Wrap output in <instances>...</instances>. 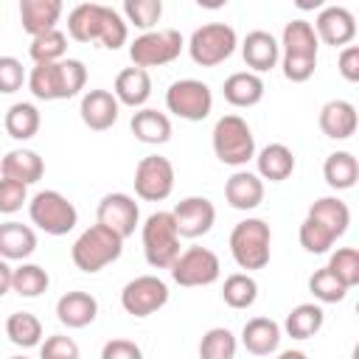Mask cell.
I'll return each mask as SVG.
<instances>
[{"instance_id":"36","label":"cell","mask_w":359,"mask_h":359,"mask_svg":"<svg viewBox=\"0 0 359 359\" xmlns=\"http://www.w3.org/2000/svg\"><path fill=\"white\" fill-rule=\"evenodd\" d=\"M28 56L34 59V65H53V62L67 59V34L53 28L39 36H31Z\"/></svg>"},{"instance_id":"44","label":"cell","mask_w":359,"mask_h":359,"mask_svg":"<svg viewBox=\"0 0 359 359\" xmlns=\"http://www.w3.org/2000/svg\"><path fill=\"white\" fill-rule=\"evenodd\" d=\"M39 359H81V351L73 337L50 334L39 342Z\"/></svg>"},{"instance_id":"10","label":"cell","mask_w":359,"mask_h":359,"mask_svg":"<svg viewBox=\"0 0 359 359\" xmlns=\"http://www.w3.org/2000/svg\"><path fill=\"white\" fill-rule=\"evenodd\" d=\"M182 48H185V39L177 28H154L135 36V42L129 45V59H132V67L149 70V67L174 62L182 53Z\"/></svg>"},{"instance_id":"7","label":"cell","mask_w":359,"mask_h":359,"mask_svg":"<svg viewBox=\"0 0 359 359\" xmlns=\"http://www.w3.org/2000/svg\"><path fill=\"white\" fill-rule=\"evenodd\" d=\"M230 255L247 272L264 269L269 264V255H272V230H269V224L264 219L238 222L230 233Z\"/></svg>"},{"instance_id":"6","label":"cell","mask_w":359,"mask_h":359,"mask_svg":"<svg viewBox=\"0 0 359 359\" xmlns=\"http://www.w3.org/2000/svg\"><path fill=\"white\" fill-rule=\"evenodd\" d=\"M140 241H143V255L146 264L154 269H168L177 255L182 252L180 247V233L174 224L171 210H157L140 224Z\"/></svg>"},{"instance_id":"2","label":"cell","mask_w":359,"mask_h":359,"mask_svg":"<svg viewBox=\"0 0 359 359\" xmlns=\"http://www.w3.org/2000/svg\"><path fill=\"white\" fill-rule=\"evenodd\" d=\"M278 45H280L283 76L292 84L309 81L317 70V50H320V42H317V34H314L311 22L303 20V17L289 20L283 25V36H280Z\"/></svg>"},{"instance_id":"43","label":"cell","mask_w":359,"mask_h":359,"mask_svg":"<svg viewBox=\"0 0 359 359\" xmlns=\"http://www.w3.org/2000/svg\"><path fill=\"white\" fill-rule=\"evenodd\" d=\"M297 238H300V247L306 250V252H311V255H323V252H331V247H334V236L323 227V224H317L314 219H303V224H300V233H297Z\"/></svg>"},{"instance_id":"13","label":"cell","mask_w":359,"mask_h":359,"mask_svg":"<svg viewBox=\"0 0 359 359\" xmlns=\"http://www.w3.org/2000/svg\"><path fill=\"white\" fill-rule=\"evenodd\" d=\"M168 303V286L157 275H137L121 289V306L132 317H151Z\"/></svg>"},{"instance_id":"30","label":"cell","mask_w":359,"mask_h":359,"mask_svg":"<svg viewBox=\"0 0 359 359\" xmlns=\"http://www.w3.org/2000/svg\"><path fill=\"white\" fill-rule=\"evenodd\" d=\"M255 174L269 182H283L294 171V154L286 143H269L255 154Z\"/></svg>"},{"instance_id":"9","label":"cell","mask_w":359,"mask_h":359,"mask_svg":"<svg viewBox=\"0 0 359 359\" xmlns=\"http://www.w3.org/2000/svg\"><path fill=\"white\" fill-rule=\"evenodd\" d=\"M238 36L227 22H205L188 39V53L199 67H216L233 56Z\"/></svg>"},{"instance_id":"20","label":"cell","mask_w":359,"mask_h":359,"mask_svg":"<svg viewBox=\"0 0 359 359\" xmlns=\"http://www.w3.org/2000/svg\"><path fill=\"white\" fill-rule=\"evenodd\" d=\"M320 132L331 140H348L353 132H356V107L345 98H334V101H325L323 109H320Z\"/></svg>"},{"instance_id":"1","label":"cell","mask_w":359,"mask_h":359,"mask_svg":"<svg viewBox=\"0 0 359 359\" xmlns=\"http://www.w3.org/2000/svg\"><path fill=\"white\" fill-rule=\"evenodd\" d=\"M67 34L76 42H98L107 50H118L121 45H126L129 25L112 6L79 3L67 14Z\"/></svg>"},{"instance_id":"25","label":"cell","mask_w":359,"mask_h":359,"mask_svg":"<svg viewBox=\"0 0 359 359\" xmlns=\"http://www.w3.org/2000/svg\"><path fill=\"white\" fill-rule=\"evenodd\" d=\"M65 6L62 0H20V22L22 31L31 36H39L45 31H53Z\"/></svg>"},{"instance_id":"24","label":"cell","mask_w":359,"mask_h":359,"mask_svg":"<svg viewBox=\"0 0 359 359\" xmlns=\"http://www.w3.org/2000/svg\"><path fill=\"white\" fill-rule=\"evenodd\" d=\"M45 174V163L34 149H11L8 154L0 157V177L22 182V185H34L39 182Z\"/></svg>"},{"instance_id":"3","label":"cell","mask_w":359,"mask_h":359,"mask_svg":"<svg viewBox=\"0 0 359 359\" xmlns=\"http://www.w3.org/2000/svg\"><path fill=\"white\" fill-rule=\"evenodd\" d=\"M28 90L36 101H65L84 90L87 67L81 59H62L53 65H34L28 73Z\"/></svg>"},{"instance_id":"26","label":"cell","mask_w":359,"mask_h":359,"mask_svg":"<svg viewBox=\"0 0 359 359\" xmlns=\"http://www.w3.org/2000/svg\"><path fill=\"white\" fill-rule=\"evenodd\" d=\"M264 79L250 73V70H238V73H230L222 84V93H224V101L230 107H238V109H250L255 104H261L264 98Z\"/></svg>"},{"instance_id":"31","label":"cell","mask_w":359,"mask_h":359,"mask_svg":"<svg viewBox=\"0 0 359 359\" xmlns=\"http://www.w3.org/2000/svg\"><path fill=\"white\" fill-rule=\"evenodd\" d=\"M306 216L314 219L317 224H323L334 238H342L351 224V210L339 196H320L317 202H311Z\"/></svg>"},{"instance_id":"40","label":"cell","mask_w":359,"mask_h":359,"mask_svg":"<svg viewBox=\"0 0 359 359\" xmlns=\"http://www.w3.org/2000/svg\"><path fill=\"white\" fill-rule=\"evenodd\" d=\"M121 17L126 20V25H135L146 34V31H154V25L160 22L163 3L160 0H126Z\"/></svg>"},{"instance_id":"38","label":"cell","mask_w":359,"mask_h":359,"mask_svg":"<svg viewBox=\"0 0 359 359\" xmlns=\"http://www.w3.org/2000/svg\"><path fill=\"white\" fill-rule=\"evenodd\" d=\"M50 286V275L45 266L39 264H28L22 261L20 266H14V275H11V292H17L20 297H39L45 294Z\"/></svg>"},{"instance_id":"22","label":"cell","mask_w":359,"mask_h":359,"mask_svg":"<svg viewBox=\"0 0 359 359\" xmlns=\"http://www.w3.org/2000/svg\"><path fill=\"white\" fill-rule=\"evenodd\" d=\"M98 317V300L90 292H65L56 300V320L67 328H87Z\"/></svg>"},{"instance_id":"19","label":"cell","mask_w":359,"mask_h":359,"mask_svg":"<svg viewBox=\"0 0 359 359\" xmlns=\"http://www.w3.org/2000/svg\"><path fill=\"white\" fill-rule=\"evenodd\" d=\"M241 56H244V65L250 67V73L261 76L266 70H272L280 59V45L278 39L269 34V31H250L241 42Z\"/></svg>"},{"instance_id":"50","label":"cell","mask_w":359,"mask_h":359,"mask_svg":"<svg viewBox=\"0 0 359 359\" xmlns=\"http://www.w3.org/2000/svg\"><path fill=\"white\" fill-rule=\"evenodd\" d=\"M278 359H309L303 351H294V348H289V351H283V353H278Z\"/></svg>"},{"instance_id":"18","label":"cell","mask_w":359,"mask_h":359,"mask_svg":"<svg viewBox=\"0 0 359 359\" xmlns=\"http://www.w3.org/2000/svg\"><path fill=\"white\" fill-rule=\"evenodd\" d=\"M118 112H121V104L118 98L109 93V90H87L81 95V104H79V115H81V123L93 132H107L118 123Z\"/></svg>"},{"instance_id":"32","label":"cell","mask_w":359,"mask_h":359,"mask_svg":"<svg viewBox=\"0 0 359 359\" xmlns=\"http://www.w3.org/2000/svg\"><path fill=\"white\" fill-rule=\"evenodd\" d=\"M323 323H325V314H323L320 303H300V306H294V309L286 314L283 331H286L292 339H311V337L320 334Z\"/></svg>"},{"instance_id":"4","label":"cell","mask_w":359,"mask_h":359,"mask_svg":"<svg viewBox=\"0 0 359 359\" xmlns=\"http://www.w3.org/2000/svg\"><path fill=\"white\" fill-rule=\"evenodd\" d=\"M121 252H123V238L98 222L90 224L87 230H81V236L70 247V258H73L76 269L90 272V275L115 264L121 258Z\"/></svg>"},{"instance_id":"27","label":"cell","mask_w":359,"mask_h":359,"mask_svg":"<svg viewBox=\"0 0 359 359\" xmlns=\"http://www.w3.org/2000/svg\"><path fill=\"white\" fill-rule=\"evenodd\" d=\"M241 345L252 356H269L280 345V325L269 317H252L241 328Z\"/></svg>"},{"instance_id":"42","label":"cell","mask_w":359,"mask_h":359,"mask_svg":"<svg viewBox=\"0 0 359 359\" xmlns=\"http://www.w3.org/2000/svg\"><path fill=\"white\" fill-rule=\"evenodd\" d=\"M348 289H353L359 283V250L356 247H339L331 252L328 264H325Z\"/></svg>"},{"instance_id":"34","label":"cell","mask_w":359,"mask_h":359,"mask_svg":"<svg viewBox=\"0 0 359 359\" xmlns=\"http://www.w3.org/2000/svg\"><path fill=\"white\" fill-rule=\"evenodd\" d=\"M3 126H6L8 137H14V140H31L39 132V126H42V115H39V109L34 104L17 101V104L8 107L6 118H3Z\"/></svg>"},{"instance_id":"15","label":"cell","mask_w":359,"mask_h":359,"mask_svg":"<svg viewBox=\"0 0 359 359\" xmlns=\"http://www.w3.org/2000/svg\"><path fill=\"white\" fill-rule=\"evenodd\" d=\"M95 219H98V224L109 227L112 233H118L126 241L135 233V227L140 224V208H137V202L129 194L115 191V194L101 196L98 210H95Z\"/></svg>"},{"instance_id":"39","label":"cell","mask_w":359,"mask_h":359,"mask_svg":"<svg viewBox=\"0 0 359 359\" xmlns=\"http://www.w3.org/2000/svg\"><path fill=\"white\" fill-rule=\"evenodd\" d=\"M236 351H238V339L224 325L208 328L199 339V359H236Z\"/></svg>"},{"instance_id":"41","label":"cell","mask_w":359,"mask_h":359,"mask_svg":"<svg viewBox=\"0 0 359 359\" xmlns=\"http://www.w3.org/2000/svg\"><path fill=\"white\" fill-rule=\"evenodd\" d=\"M309 292L314 294L317 303H342L345 294H348V286H345L328 266H320V269L309 278Z\"/></svg>"},{"instance_id":"45","label":"cell","mask_w":359,"mask_h":359,"mask_svg":"<svg viewBox=\"0 0 359 359\" xmlns=\"http://www.w3.org/2000/svg\"><path fill=\"white\" fill-rule=\"evenodd\" d=\"M28 202V185L0 177V213L11 216Z\"/></svg>"},{"instance_id":"33","label":"cell","mask_w":359,"mask_h":359,"mask_svg":"<svg viewBox=\"0 0 359 359\" xmlns=\"http://www.w3.org/2000/svg\"><path fill=\"white\" fill-rule=\"evenodd\" d=\"M323 180L334 191H348L359 180V163L351 151H331L323 163Z\"/></svg>"},{"instance_id":"14","label":"cell","mask_w":359,"mask_h":359,"mask_svg":"<svg viewBox=\"0 0 359 359\" xmlns=\"http://www.w3.org/2000/svg\"><path fill=\"white\" fill-rule=\"evenodd\" d=\"M135 194L143 202H163L174 191V165L168 157L146 154L135 165Z\"/></svg>"},{"instance_id":"23","label":"cell","mask_w":359,"mask_h":359,"mask_svg":"<svg viewBox=\"0 0 359 359\" xmlns=\"http://www.w3.org/2000/svg\"><path fill=\"white\" fill-rule=\"evenodd\" d=\"M112 95L118 98V104L132 107V109H143V104L151 95V76L143 67H123L115 76V87Z\"/></svg>"},{"instance_id":"29","label":"cell","mask_w":359,"mask_h":359,"mask_svg":"<svg viewBox=\"0 0 359 359\" xmlns=\"http://www.w3.org/2000/svg\"><path fill=\"white\" fill-rule=\"evenodd\" d=\"M129 129L140 143H149V146H163L171 140V118L151 107L137 109L129 121Z\"/></svg>"},{"instance_id":"12","label":"cell","mask_w":359,"mask_h":359,"mask_svg":"<svg viewBox=\"0 0 359 359\" xmlns=\"http://www.w3.org/2000/svg\"><path fill=\"white\" fill-rule=\"evenodd\" d=\"M165 109L182 121H205L213 109V93L199 79H180L165 90Z\"/></svg>"},{"instance_id":"17","label":"cell","mask_w":359,"mask_h":359,"mask_svg":"<svg viewBox=\"0 0 359 359\" xmlns=\"http://www.w3.org/2000/svg\"><path fill=\"white\" fill-rule=\"evenodd\" d=\"M311 28L317 34V42H325L331 48H348L356 39V17L345 6L320 8Z\"/></svg>"},{"instance_id":"49","label":"cell","mask_w":359,"mask_h":359,"mask_svg":"<svg viewBox=\"0 0 359 359\" xmlns=\"http://www.w3.org/2000/svg\"><path fill=\"white\" fill-rule=\"evenodd\" d=\"M11 275H14V266H8V261L0 258V297L11 292Z\"/></svg>"},{"instance_id":"11","label":"cell","mask_w":359,"mask_h":359,"mask_svg":"<svg viewBox=\"0 0 359 359\" xmlns=\"http://www.w3.org/2000/svg\"><path fill=\"white\" fill-rule=\"evenodd\" d=\"M171 272V280L177 286H185V289H196V286H210L219 280L222 275V264H219V255L208 247H188L177 255V261L168 266Z\"/></svg>"},{"instance_id":"16","label":"cell","mask_w":359,"mask_h":359,"mask_svg":"<svg viewBox=\"0 0 359 359\" xmlns=\"http://www.w3.org/2000/svg\"><path fill=\"white\" fill-rule=\"evenodd\" d=\"M171 216H174L180 238H199V236L210 233V227L216 222V208L208 196H185L174 205Z\"/></svg>"},{"instance_id":"35","label":"cell","mask_w":359,"mask_h":359,"mask_svg":"<svg viewBox=\"0 0 359 359\" xmlns=\"http://www.w3.org/2000/svg\"><path fill=\"white\" fill-rule=\"evenodd\" d=\"M222 300L241 311V309H250L255 300H258V280L250 275V272H233L224 278L222 283Z\"/></svg>"},{"instance_id":"21","label":"cell","mask_w":359,"mask_h":359,"mask_svg":"<svg viewBox=\"0 0 359 359\" xmlns=\"http://www.w3.org/2000/svg\"><path fill=\"white\" fill-rule=\"evenodd\" d=\"M224 199L236 210H255L264 202V180L255 171H233L224 182Z\"/></svg>"},{"instance_id":"48","label":"cell","mask_w":359,"mask_h":359,"mask_svg":"<svg viewBox=\"0 0 359 359\" xmlns=\"http://www.w3.org/2000/svg\"><path fill=\"white\" fill-rule=\"evenodd\" d=\"M337 70L345 81L356 84L359 81V45H348L339 50V59H337Z\"/></svg>"},{"instance_id":"5","label":"cell","mask_w":359,"mask_h":359,"mask_svg":"<svg viewBox=\"0 0 359 359\" xmlns=\"http://www.w3.org/2000/svg\"><path fill=\"white\" fill-rule=\"evenodd\" d=\"M213 154L224 165H247L255 157V135L241 115H222L210 132Z\"/></svg>"},{"instance_id":"37","label":"cell","mask_w":359,"mask_h":359,"mask_svg":"<svg viewBox=\"0 0 359 359\" xmlns=\"http://www.w3.org/2000/svg\"><path fill=\"white\" fill-rule=\"evenodd\" d=\"M6 337L17 345V348H36L42 342V323L36 314L31 311H14L6 320Z\"/></svg>"},{"instance_id":"51","label":"cell","mask_w":359,"mask_h":359,"mask_svg":"<svg viewBox=\"0 0 359 359\" xmlns=\"http://www.w3.org/2000/svg\"><path fill=\"white\" fill-rule=\"evenodd\" d=\"M11 359H28V356H11Z\"/></svg>"},{"instance_id":"46","label":"cell","mask_w":359,"mask_h":359,"mask_svg":"<svg viewBox=\"0 0 359 359\" xmlns=\"http://www.w3.org/2000/svg\"><path fill=\"white\" fill-rule=\"evenodd\" d=\"M25 79H28V76H25V67H22L20 59H14V56H0V93H3V95L17 93Z\"/></svg>"},{"instance_id":"8","label":"cell","mask_w":359,"mask_h":359,"mask_svg":"<svg viewBox=\"0 0 359 359\" xmlns=\"http://www.w3.org/2000/svg\"><path fill=\"white\" fill-rule=\"evenodd\" d=\"M28 216H31V224H36L48 236H67L79 224L76 205L65 194L50 191V188L28 199Z\"/></svg>"},{"instance_id":"47","label":"cell","mask_w":359,"mask_h":359,"mask_svg":"<svg viewBox=\"0 0 359 359\" xmlns=\"http://www.w3.org/2000/svg\"><path fill=\"white\" fill-rule=\"evenodd\" d=\"M101 359H143V351H140L137 342L118 337V339L104 342V348H101Z\"/></svg>"},{"instance_id":"28","label":"cell","mask_w":359,"mask_h":359,"mask_svg":"<svg viewBox=\"0 0 359 359\" xmlns=\"http://www.w3.org/2000/svg\"><path fill=\"white\" fill-rule=\"evenodd\" d=\"M36 250V233L31 224L22 222H3L0 224V258L3 261H25Z\"/></svg>"}]
</instances>
